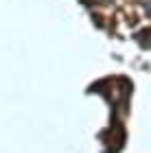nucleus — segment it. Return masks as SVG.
Instances as JSON below:
<instances>
[{"mask_svg": "<svg viewBox=\"0 0 151 153\" xmlns=\"http://www.w3.org/2000/svg\"><path fill=\"white\" fill-rule=\"evenodd\" d=\"M147 13H149V16H151V0H149V2H147Z\"/></svg>", "mask_w": 151, "mask_h": 153, "instance_id": "obj_1", "label": "nucleus"}]
</instances>
